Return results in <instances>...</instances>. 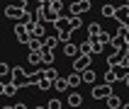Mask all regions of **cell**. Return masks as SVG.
<instances>
[{
    "label": "cell",
    "instance_id": "cell-1",
    "mask_svg": "<svg viewBox=\"0 0 129 109\" xmlns=\"http://www.w3.org/2000/svg\"><path fill=\"white\" fill-rule=\"evenodd\" d=\"M90 63H93V56L90 53H78V56L73 58V70L83 73L85 68H90Z\"/></svg>",
    "mask_w": 129,
    "mask_h": 109
},
{
    "label": "cell",
    "instance_id": "cell-2",
    "mask_svg": "<svg viewBox=\"0 0 129 109\" xmlns=\"http://www.w3.org/2000/svg\"><path fill=\"white\" fill-rule=\"evenodd\" d=\"M90 10H93V3L90 0H76L71 5V10H68V15H85Z\"/></svg>",
    "mask_w": 129,
    "mask_h": 109
},
{
    "label": "cell",
    "instance_id": "cell-3",
    "mask_svg": "<svg viewBox=\"0 0 129 109\" xmlns=\"http://www.w3.org/2000/svg\"><path fill=\"white\" fill-rule=\"evenodd\" d=\"M110 94H115L110 82H105V85H95V87H93V99H107Z\"/></svg>",
    "mask_w": 129,
    "mask_h": 109
},
{
    "label": "cell",
    "instance_id": "cell-4",
    "mask_svg": "<svg viewBox=\"0 0 129 109\" xmlns=\"http://www.w3.org/2000/svg\"><path fill=\"white\" fill-rule=\"evenodd\" d=\"M15 36H17L20 44H29V41H32V32H29L24 24H20V22L15 24Z\"/></svg>",
    "mask_w": 129,
    "mask_h": 109
},
{
    "label": "cell",
    "instance_id": "cell-5",
    "mask_svg": "<svg viewBox=\"0 0 129 109\" xmlns=\"http://www.w3.org/2000/svg\"><path fill=\"white\" fill-rule=\"evenodd\" d=\"M12 80H15L20 87H29V75L22 70L20 65H15V68H12Z\"/></svg>",
    "mask_w": 129,
    "mask_h": 109
},
{
    "label": "cell",
    "instance_id": "cell-6",
    "mask_svg": "<svg viewBox=\"0 0 129 109\" xmlns=\"http://www.w3.org/2000/svg\"><path fill=\"white\" fill-rule=\"evenodd\" d=\"M24 10H27V7H22L20 3H17V5H7L5 7V17H10V20H20L22 15H24Z\"/></svg>",
    "mask_w": 129,
    "mask_h": 109
},
{
    "label": "cell",
    "instance_id": "cell-7",
    "mask_svg": "<svg viewBox=\"0 0 129 109\" xmlns=\"http://www.w3.org/2000/svg\"><path fill=\"white\" fill-rule=\"evenodd\" d=\"M29 32H32V36H37V39H44V32H46V27H44V22H39V20H34L32 24H29Z\"/></svg>",
    "mask_w": 129,
    "mask_h": 109
},
{
    "label": "cell",
    "instance_id": "cell-8",
    "mask_svg": "<svg viewBox=\"0 0 129 109\" xmlns=\"http://www.w3.org/2000/svg\"><path fill=\"white\" fill-rule=\"evenodd\" d=\"M115 20L117 22H122L124 27H129V5L124 3L122 7H117V15H115Z\"/></svg>",
    "mask_w": 129,
    "mask_h": 109
},
{
    "label": "cell",
    "instance_id": "cell-9",
    "mask_svg": "<svg viewBox=\"0 0 129 109\" xmlns=\"http://www.w3.org/2000/svg\"><path fill=\"white\" fill-rule=\"evenodd\" d=\"M17 90H20V85H17L15 80H10V82H5V85L0 87V92L5 94V97H15V94H17Z\"/></svg>",
    "mask_w": 129,
    "mask_h": 109
},
{
    "label": "cell",
    "instance_id": "cell-10",
    "mask_svg": "<svg viewBox=\"0 0 129 109\" xmlns=\"http://www.w3.org/2000/svg\"><path fill=\"white\" fill-rule=\"evenodd\" d=\"M54 27H56V32H61V29H71V15H58V20L54 22Z\"/></svg>",
    "mask_w": 129,
    "mask_h": 109
},
{
    "label": "cell",
    "instance_id": "cell-11",
    "mask_svg": "<svg viewBox=\"0 0 129 109\" xmlns=\"http://www.w3.org/2000/svg\"><path fill=\"white\" fill-rule=\"evenodd\" d=\"M63 53H66V56H71V58H76L80 53V44H73V41L63 44Z\"/></svg>",
    "mask_w": 129,
    "mask_h": 109
},
{
    "label": "cell",
    "instance_id": "cell-12",
    "mask_svg": "<svg viewBox=\"0 0 129 109\" xmlns=\"http://www.w3.org/2000/svg\"><path fill=\"white\" fill-rule=\"evenodd\" d=\"M68 87H71V82H68V78H61V75H58V78L54 80V90H56V92H66Z\"/></svg>",
    "mask_w": 129,
    "mask_h": 109
},
{
    "label": "cell",
    "instance_id": "cell-13",
    "mask_svg": "<svg viewBox=\"0 0 129 109\" xmlns=\"http://www.w3.org/2000/svg\"><path fill=\"white\" fill-rule=\"evenodd\" d=\"M90 39H95V41H100L102 46H110V44H112V34H110V32H105V29H102V32H100L98 36H90Z\"/></svg>",
    "mask_w": 129,
    "mask_h": 109
},
{
    "label": "cell",
    "instance_id": "cell-14",
    "mask_svg": "<svg viewBox=\"0 0 129 109\" xmlns=\"http://www.w3.org/2000/svg\"><path fill=\"white\" fill-rule=\"evenodd\" d=\"M105 102H107V107H110V109H119V107H124V102H122V97H119V94H110Z\"/></svg>",
    "mask_w": 129,
    "mask_h": 109
},
{
    "label": "cell",
    "instance_id": "cell-15",
    "mask_svg": "<svg viewBox=\"0 0 129 109\" xmlns=\"http://www.w3.org/2000/svg\"><path fill=\"white\" fill-rule=\"evenodd\" d=\"M115 70H117V78H119V82H124V80L129 78V65L119 63V65H115Z\"/></svg>",
    "mask_w": 129,
    "mask_h": 109
},
{
    "label": "cell",
    "instance_id": "cell-16",
    "mask_svg": "<svg viewBox=\"0 0 129 109\" xmlns=\"http://www.w3.org/2000/svg\"><path fill=\"white\" fill-rule=\"evenodd\" d=\"M102 80H105V82H110V85H115V82H119V78H117V70H115V68H110V70H105Z\"/></svg>",
    "mask_w": 129,
    "mask_h": 109
},
{
    "label": "cell",
    "instance_id": "cell-17",
    "mask_svg": "<svg viewBox=\"0 0 129 109\" xmlns=\"http://www.w3.org/2000/svg\"><path fill=\"white\" fill-rule=\"evenodd\" d=\"M100 15H102V17H112V20H115V15H117V7L107 3V5H102V7H100Z\"/></svg>",
    "mask_w": 129,
    "mask_h": 109
},
{
    "label": "cell",
    "instance_id": "cell-18",
    "mask_svg": "<svg viewBox=\"0 0 129 109\" xmlns=\"http://www.w3.org/2000/svg\"><path fill=\"white\" fill-rule=\"evenodd\" d=\"M54 63V49H44L42 51V65H51Z\"/></svg>",
    "mask_w": 129,
    "mask_h": 109
},
{
    "label": "cell",
    "instance_id": "cell-19",
    "mask_svg": "<svg viewBox=\"0 0 129 109\" xmlns=\"http://www.w3.org/2000/svg\"><path fill=\"white\" fill-rule=\"evenodd\" d=\"M29 65L32 68L42 65V51H29Z\"/></svg>",
    "mask_w": 129,
    "mask_h": 109
},
{
    "label": "cell",
    "instance_id": "cell-20",
    "mask_svg": "<svg viewBox=\"0 0 129 109\" xmlns=\"http://www.w3.org/2000/svg\"><path fill=\"white\" fill-rule=\"evenodd\" d=\"M80 27H85V24H83V15H71V29L78 32Z\"/></svg>",
    "mask_w": 129,
    "mask_h": 109
},
{
    "label": "cell",
    "instance_id": "cell-21",
    "mask_svg": "<svg viewBox=\"0 0 129 109\" xmlns=\"http://www.w3.org/2000/svg\"><path fill=\"white\" fill-rule=\"evenodd\" d=\"M58 44H61L58 34H56V36H46V39H44V49H56Z\"/></svg>",
    "mask_w": 129,
    "mask_h": 109
},
{
    "label": "cell",
    "instance_id": "cell-22",
    "mask_svg": "<svg viewBox=\"0 0 129 109\" xmlns=\"http://www.w3.org/2000/svg\"><path fill=\"white\" fill-rule=\"evenodd\" d=\"M95 80H98L95 70H93V68H85V70H83V82H88V85H90V82H95Z\"/></svg>",
    "mask_w": 129,
    "mask_h": 109
},
{
    "label": "cell",
    "instance_id": "cell-23",
    "mask_svg": "<svg viewBox=\"0 0 129 109\" xmlns=\"http://www.w3.org/2000/svg\"><path fill=\"white\" fill-rule=\"evenodd\" d=\"M32 51H44V39H37V36H32V41L27 44Z\"/></svg>",
    "mask_w": 129,
    "mask_h": 109
},
{
    "label": "cell",
    "instance_id": "cell-24",
    "mask_svg": "<svg viewBox=\"0 0 129 109\" xmlns=\"http://www.w3.org/2000/svg\"><path fill=\"white\" fill-rule=\"evenodd\" d=\"M58 39H61V44H68L71 41V34H73V29H61V32H56Z\"/></svg>",
    "mask_w": 129,
    "mask_h": 109
},
{
    "label": "cell",
    "instance_id": "cell-25",
    "mask_svg": "<svg viewBox=\"0 0 129 109\" xmlns=\"http://www.w3.org/2000/svg\"><path fill=\"white\" fill-rule=\"evenodd\" d=\"M83 104V97H80L78 92H73L71 97H68V107H80Z\"/></svg>",
    "mask_w": 129,
    "mask_h": 109
},
{
    "label": "cell",
    "instance_id": "cell-26",
    "mask_svg": "<svg viewBox=\"0 0 129 109\" xmlns=\"http://www.w3.org/2000/svg\"><path fill=\"white\" fill-rule=\"evenodd\" d=\"M34 20H37L34 15H29L27 10H24V15H22V17H20V20H17V22H20V24H24V27H29V24H32V22H34Z\"/></svg>",
    "mask_w": 129,
    "mask_h": 109
},
{
    "label": "cell",
    "instance_id": "cell-27",
    "mask_svg": "<svg viewBox=\"0 0 129 109\" xmlns=\"http://www.w3.org/2000/svg\"><path fill=\"white\" fill-rule=\"evenodd\" d=\"M102 32V24H98V22H93V24H88V36H98Z\"/></svg>",
    "mask_w": 129,
    "mask_h": 109
},
{
    "label": "cell",
    "instance_id": "cell-28",
    "mask_svg": "<svg viewBox=\"0 0 129 109\" xmlns=\"http://www.w3.org/2000/svg\"><path fill=\"white\" fill-rule=\"evenodd\" d=\"M44 78H46V80H51V82H54V80L58 78V70H56V68H44Z\"/></svg>",
    "mask_w": 129,
    "mask_h": 109
},
{
    "label": "cell",
    "instance_id": "cell-29",
    "mask_svg": "<svg viewBox=\"0 0 129 109\" xmlns=\"http://www.w3.org/2000/svg\"><path fill=\"white\" fill-rule=\"evenodd\" d=\"M44 107H49V109H61V107H63V102H61V99H49Z\"/></svg>",
    "mask_w": 129,
    "mask_h": 109
},
{
    "label": "cell",
    "instance_id": "cell-30",
    "mask_svg": "<svg viewBox=\"0 0 129 109\" xmlns=\"http://www.w3.org/2000/svg\"><path fill=\"white\" fill-rule=\"evenodd\" d=\"M5 75H12V68L7 63H0V78H5Z\"/></svg>",
    "mask_w": 129,
    "mask_h": 109
},
{
    "label": "cell",
    "instance_id": "cell-31",
    "mask_svg": "<svg viewBox=\"0 0 129 109\" xmlns=\"http://www.w3.org/2000/svg\"><path fill=\"white\" fill-rule=\"evenodd\" d=\"M51 7H54V10H58V12L63 15V0H51Z\"/></svg>",
    "mask_w": 129,
    "mask_h": 109
},
{
    "label": "cell",
    "instance_id": "cell-32",
    "mask_svg": "<svg viewBox=\"0 0 129 109\" xmlns=\"http://www.w3.org/2000/svg\"><path fill=\"white\" fill-rule=\"evenodd\" d=\"M17 3H20L22 7H27V3H29V0H17Z\"/></svg>",
    "mask_w": 129,
    "mask_h": 109
},
{
    "label": "cell",
    "instance_id": "cell-33",
    "mask_svg": "<svg viewBox=\"0 0 129 109\" xmlns=\"http://www.w3.org/2000/svg\"><path fill=\"white\" fill-rule=\"evenodd\" d=\"M124 65H129V53H127V58H124Z\"/></svg>",
    "mask_w": 129,
    "mask_h": 109
},
{
    "label": "cell",
    "instance_id": "cell-34",
    "mask_svg": "<svg viewBox=\"0 0 129 109\" xmlns=\"http://www.w3.org/2000/svg\"><path fill=\"white\" fill-rule=\"evenodd\" d=\"M124 85H127V87H129V78H127V80H124Z\"/></svg>",
    "mask_w": 129,
    "mask_h": 109
}]
</instances>
